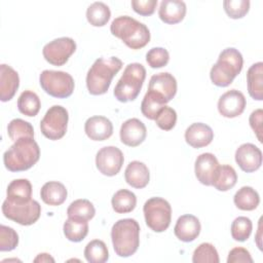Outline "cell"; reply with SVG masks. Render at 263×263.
I'll return each mask as SVG.
<instances>
[{
    "label": "cell",
    "mask_w": 263,
    "mask_h": 263,
    "mask_svg": "<svg viewBox=\"0 0 263 263\" xmlns=\"http://www.w3.org/2000/svg\"><path fill=\"white\" fill-rule=\"evenodd\" d=\"M146 78V69L140 63L128 64L116 86L114 87V97L121 103L130 102L139 96Z\"/></svg>",
    "instance_id": "8992f818"
},
{
    "label": "cell",
    "mask_w": 263,
    "mask_h": 263,
    "mask_svg": "<svg viewBox=\"0 0 263 263\" xmlns=\"http://www.w3.org/2000/svg\"><path fill=\"white\" fill-rule=\"evenodd\" d=\"M120 141L129 147H137L144 142L147 136L145 124L138 118L125 120L120 127Z\"/></svg>",
    "instance_id": "2e32d148"
},
{
    "label": "cell",
    "mask_w": 263,
    "mask_h": 263,
    "mask_svg": "<svg viewBox=\"0 0 263 263\" xmlns=\"http://www.w3.org/2000/svg\"><path fill=\"white\" fill-rule=\"evenodd\" d=\"M40 158V148L34 138L16 140L3 154V162L9 172H24L31 168Z\"/></svg>",
    "instance_id": "6da1fadb"
},
{
    "label": "cell",
    "mask_w": 263,
    "mask_h": 263,
    "mask_svg": "<svg viewBox=\"0 0 263 263\" xmlns=\"http://www.w3.org/2000/svg\"><path fill=\"white\" fill-rule=\"evenodd\" d=\"M84 257L90 263H104L109 259V252L106 243L101 239L89 241L84 249Z\"/></svg>",
    "instance_id": "836d02e7"
},
{
    "label": "cell",
    "mask_w": 263,
    "mask_h": 263,
    "mask_svg": "<svg viewBox=\"0 0 263 263\" xmlns=\"http://www.w3.org/2000/svg\"><path fill=\"white\" fill-rule=\"evenodd\" d=\"M235 161L241 171L253 173L262 164V152L256 145L245 143L236 149Z\"/></svg>",
    "instance_id": "5bb4252c"
},
{
    "label": "cell",
    "mask_w": 263,
    "mask_h": 263,
    "mask_svg": "<svg viewBox=\"0 0 263 263\" xmlns=\"http://www.w3.org/2000/svg\"><path fill=\"white\" fill-rule=\"evenodd\" d=\"M247 105L243 93L237 89H230L223 93L218 101V111L226 118H234L242 114Z\"/></svg>",
    "instance_id": "4fadbf2b"
},
{
    "label": "cell",
    "mask_w": 263,
    "mask_h": 263,
    "mask_svg": "<svg viewBox=\"0 0 263 263\" xmlns=\"http://www.w3.org/2000/svg\"><path fill=\"white\" fill-rule=\"evenodd\" d=\"M165 104L166 103L161 98L148 90L141 103V112L146 118L154 120L160 109L164 107Z\"/></svg>",
    "instance_id": "e575fe53"
},
{
    "label": "cell",
    "mask_w": 263,
    "mask_h": 263,
    "mask_svg": "<svg viewBox=\"0 0 263 263\" xmlns=\"http://www.w3.org/2000/svg\"><path fill=\"white\" fill-rule=\"evenodd\" d=\"M200 230L201 225L198 218L187 214L178 218L174 228V233L180 240L184 242H190L197 238Z\"/></svg>",
    "instance_id": "ac0fdd59"
},
{
    "label": "cell",
    "mask_w": 263,
    "mask_h": 263,
    "mask_svg": "<svg viewBox=\"0 0 263 263\" xmlns=\"http://www.w3.org/2000/svg\"><path fill=\"white\" fill-rule=\"evenodd\" d=\"M242 65L241 53L234 47H227L220 52L217 63L212 67L210 78L216 86L226 87L240 73Z\"/></svg>",
    "instance_id": "5b68a950"
},
{
    "label": "cell",
    "mask_w": 263,
    "mask_h": 263,
    "mask_svg": "<svg viewBox=\"0 0 263 263\" xmlns=\"http://www.w3.org/2000/svg\"><path fill=\"white\" fill-rule=\"evenodd\" d=\"M7 134L15 142L21 138H34V128L30 122L21 118H14L7 125Z\"/></svg>",
    "instance_id": "d590c367"
},
{
    "label": "cell",
    "mask_w": 263,
    "mask_h": 263,
    "mask_svg": "<svg viewBox=\"0 0 263 263\" xmlns=\"http://www.w3.org/2000/svg\"><path fill=\"white\" fill-rule=\"evenodd\" d=\"M39 83L42 89L49 96L58 99H66L73 93L74 79L64 71L44 70L39 76Z\"/></svg>",
    "instance_id": "ba28073f"
},
{
    "label": "cell",
    "mask_w": 263,
    "mask_h": 263,
    "mask_svg": "<svg viewBox=\"0 0 263 263\" xmlns=\"http://www.w3.org/2000/svg\"><path fill=\"white\" fill-rule=\"evenodd\" d=\"M84 132L92 141H105L113 134V124L105 116H91L84 123Z\"/></svg>",
    "instance_id": "d6986e66"
},
{
    "label": "cell",
    "mask_w": 263,
    "mask_h": 263,
    "mask_svg": "<svg viewBox=\"0 0 263 263\" xmlns=\"http://www.w3.org/2000/svg\"><path fill=\"white\" fill-rule=\"evenodd\" d=\"M76 50V42L70 37H60L46 43L42 49L45 61L53 66L65 65Z\"/></svg>",
    "instance_id": "8fae6325"
},
{
    "label": "cell",
    "mask_w": 263,
    "mask_h": 263,
    "mask_svg": "<svg viewBox=\"0 0 263 263\" xmlns=\"http://www.w3.org/2000/svg\"><path fill=\"white\" fill-rule=\"evenodd\" d=\"M96 209L88 199H76L67 209L68 218L89 221L95 217Z\"/></svg>",
    "instance_id": "1f68e13d"
},
{
    "label": "cell",
    "mask_w": 263,
    "mask_h": 263,
    "mask_svg": "<svg viewBox=\"0 0 263 263\" xmlns=\"http://www.w3.org/2000/svg\"><path fill=\"white\" fill-rule=\"evenodd\" d=\"M123 161V153L115 146L103 147L96 155L97 168L101 174L108 177L117 175L122 167Z\"/></svg>",
    "instance_id": "7c38bea8"
},
{
    "label": "cell",
    "mask_w": 263,
    "mask_h": 263,
    "mask_svg": "<svg viewBox=\"0 0 263 263\" xmlns=\"http://www.w3.org/2000/svg\"><path fill=\"white\" fill-rule=\"evenodd\" d=\"M214 132L205 123L195 122L189 125L185 130V141L193 148H202L212 143Z\"/></svg>",
    "instance_id": "ffe728a7"
},
{
    "label": "cell",
    "mask_w": 263,
    "mask_h": 263,
    "mask_svg": "<svg viewBox=\"0 0 263 263\" xmlns=\"http://www.w3.org/2000/svg\"><path fill=\"white\" fill-rule=\"evenodd\" d=\"M186 14V4L180 0H162L159 5V18L168 25H175L183 21Z\"/></svg>",
    "instance_id": "7402d4cb"
},
{
    "label": "cell",
    "mask_w": 263,
    "mask_h": 263,
    "mask_svg": "<svg viewBox=\"0 0 263 263\" xmlns=\"http://www.w3.org/2000/svg\"><path fill=\"white\" fill-rule=\"evenodd\" d=\"M143 212L147 226L154 232H163L168 228L172 220V206L164 198H149L144 203Z\"/></svg>",
    "instance_id": "52a82bcc"
},
{
    "label": "cell",
    "mask_w": 263,
    "mask_h": 263,
    "mask_svg": "<svg viewBox=\"0 0 263 263\" xmlns=\"http://www.w3.org/2000/svg\"><path fill=\"white\" fill-rule=\"evenodd\" d=\"M219 165L218 159L213 153H201L197 156L194 164V172L197 180L205 186H212Z\"/></svg>",
    "instance_id": "e0dca14e"
},
{
    "label": "cell",
    "mask_w": 263,
    "mask_h": 263,
    "mask_svg": "<svg viewBox=\"0 0 263 263\" xmlns=\"http://www.w3.org/2000/svg\"><path fill=\"white\" fill-rule=\"evenodd\" d=\"M111 239L113 249L119 257L134 255L140 245V225L132 218L120 219L112 226Z\"/></svg>",
    "instance_id": "277c9868"
},
{
    "label": "cell",
    "mask_w": 263,
    "mask_h": 263,
    "mask_svg": "<svg viewBox=\"0 0 263 263\" xmlns=\"http://www.w3.org/2000/svg\"><path fill=\"white\" fill-rule=\"evenodd\" d=\"M126 183L137 189L146 187L150 180V173L144 162L134 160L129 162L124 172Z\"/></svg>",
    "instance_id": "603a6c76"
},
{
    "label": "cell",
    "mask_w": 263,
    "mask_h": 263,
    "mask_svg": "<svg viewBox=\"0 0 263 263\" xmlns=\"http://www.w3.org/2000/svg\"><path fill=\"white\" fill-rule=\"evenodd\" d=\"M113 36L132 49H141L150 41V31L148 27L128 15H121L114 18L110 26Z\"/></svg>",
    "instance_id": "3957f363"
},
{
    "label": "cell",
    "mask_w": 263,
    "mask_h": 263,
    "mask_svg": "<svg viewBox=\"0 0 263 263\" xmlns=\"http://www.w3.org/2000/svg\"><path fill=\"white\" fill-rule=\"evenodd\" d=\"M69 114L65 107L53 105L50 107L40 121V129L42 135L51 140L62 139L67 132Z\"/></svg>",
    "instance_id": "9c48e42d"
},
{
    "label": "cell",
    "mask_w": 263,
    "mask_h": 263,
    "mask_svg": "<svg viewBox=\"0 0 263 263\" xmlns=\"http://www.w3.org/2000/svg\"><path fill=\"white\" fill-rule=\"evenodd\" d=\"M2 213L5 218L23 226L37 222L41 215V205L35 199L24 203H13L5 199L2 203Z\"/></svg>",
    "instance_id": "30bf717a"
},
{
    "label": "cell",
    "mask_w": 263,
    "mask_h": 263,
    "mask_svg": "<svg viewBox=\"0 0 263 263\" xmlns=\"http://www.w3.org/2000/svg\"><path fill=\"white\" fill-rule=\"evenodd\" d=\"M41 107V102L36 92L32 90H25L17 99L18 111L29 117H34L38 114Z\"/></svg>",
    "instance_id": "4dcf8cb0"
},
{
    "label": "cell",
    "mask_w": 263,
    "mask_h": 263,
    "mask_svg": "<svg viewBox=\"0 0 263 263\" xmlns=\"http://www.w3.org/2000/svg\"><path fill=\"white\" fill-rule=\"evenodd\" d=\"M262 117H263V111L262 109H257L253 111L250 115L249 122L254 130L255 135L257 136V139L260 143H262Z\"/></svg>",
    "instance_id": "f6af8a7d"
},
{
    "label": "cell",
    "mask_w": 263,
    "mask_h": 263,
    "mask_svg": "<svg viewBox=\"0 0 263 263\" xmlns=\"http://www.w3.org/2000/svg\"><path fill=\"white\" fill-rule=\"evenodd\" d=\"M193 263H219V254L216 248L210 242L200 243L193 252Z\"/></svg>",
    "instance_id": "8d00e7d4"
},
{
    "label": "cell",
    "mask_w": 263,
    "mask_h": 263,
    "mask_svg": "<svg viewBox=\"0 0 263 263\" xmlns=\"http://www.w3.org/2000/svg\"><path fill=\"white\" fill-rule=\"evenodd\" d=\"M157 6V0H133L132 7L140 15L148 16L154 13Z\"/></svg>",
    "instance_id": "7bdbcfd3"
},
{
    "label": "cell",
    "mask_w": 263,
    "mask_h": 263,
    "mask_svg": "<svg viewBox=\"0 0 263 263\" xmlns=\"http://www.w3.org/2000/svg\"><path fill=\"white\" fill-rule=\"evenodd\" d=\"M111 11L103 2H93L86 9L87 22L93 27H103L110 20Z\"/></svg>",
    "instance_id": "d6a6232c"
},
{
    "label": "cell",
    "mask_w": 263,
    "mask_h": 263,
    "mask_svg": "<svg viewBox=\"0 0 263 263\" xmlns=\"http://www.w3.org/2000/svg\"><path fill=\"white\" fill-rule=\"evenodd\" d=\"M234 204L241 211H254L260 203V196L258 192L251 186H243L233 197Z\"/></svg>",
    "instance_id": "4316f807"
},
{
    "label": "cell",
    "mask_w": 263,
    "mask_h": 263,
    "mask_svg": "<svg viewBox=\"0 0 263 263\" xmlns=\"http://www.w3.org/2000/svg\"><path fill=\"white\" fill-rule=\"evenodd\" d=\"M168 61L170 53L163 47H153L146 53V62L153 69H158L166 66Z\"/></svg>",
    "instance_id": "b9f144b4"
},
{
    "label": "cell",
    "mask_w": 263,
    "mask_h": 263,
    "mask_svg": "<svg viewBox=\"0 0 263 263\" xmlns=\"http://www.w3.org/2000/svg\"><path fill=\"white\" fill-rule=\"evenodd\" d=\"M6 199L13 203H24L32 199V185L28 179H15L9 183Z\"/></svg>",
    "instance_id": "d4e9b609"
},
{
    "label": "cell",
    "mask_w": 263,
    "mask_h": 263,
    "mask_svg": "<svg viewBox=\"0 0 263 263\" xmlns=\"http://www.w3.org/2000/svg\"><path fill=\"white\" fill-rule=\"evenodd\" d=\"M34 262H54V259L47 253H41L34 259Z\"/></svg>",
    "instance_id": "bcb514c9"
},
{
    "label": "cell",
    "mask_w": 263,
    "mask_h": 263,
    "mask_svg": "<svg viewBox=\"0 0 263 263\" xmlns=\"http://www.w3.org/2000/svg\"><path fill=\"white\" fill-rule=\"evenodd\" d=\"M63 229L68 240L79 242L83 240L88 233V223L87 221L68 218L64 223Z\"/></svg>",
    "instance_id": "f546056e"
},
{
    "label": "cell",
    "mask_w": 263,
    "mask_h": 263,
    "mask_svg": "<svg viewBox=\"0 0 263 263\" xmlns=\"http://www.w3.org/2000/svg\"><path fill=\"white\" fill-rule=\"evenodd\" d=\"M155 123L162 130H171L174 128L177 122V112L175 109L164 106L160 109L155 117Z\"/></svg>",
    "instance_id": "ab89813d"
},
{
    "label": "cell",
    "mask_w": 263,
    "mask_h": 263,
    "mask_svg": "<svg viewBox=\"0 0 263 263\" xmlns=\"http://www.w3.org/2000/svg\"><path fill=\"white\" fill-rule=\"evenodd\" d=\"M253 229V224L250 218L237 217L233 220L231 224V236L236 241H246Z\"/></svg>",
    "instance_id": "74e56055"
},
{
    "label": "cell",
    "mask_w": 263,
    "mask_h": 263,
    "mask_svg": "<svg viewBox=\"0 0 263 263\" xmlns=\"http://www.w3.org/2000/svg\"><path fill=\"white\" fill-rule=\"evenodd\" d=\"M237 182V175L235 170L228 164L219 165L215 174L212 186L219 191H228L233 188Z\"/></svg>",
    "instance_id": "83f0119b"
},
{
    "label": "cell",
    "mask_w": 263,
    "mask_h": 263,
    "mask_svg": "<svg viewBox=\"0 0 263 263\" xmlns=\"http://www.w3.org/2000/svg\"><path fill=\"white\" fill-rule=\"evenodd\" d=\"M227 262L228 263H239V262L253 263V258L247 249L241 247H236L229 252L227 257Z\"/></svg>",
    "instance_id": "ee69618b"
},
{
    "label": "cell",
    "mask_w": 263,
    "mask_h": 263,
    "mask_svg": "<svg viewBox=\"0 0 263 263\" xmlns=\"http://www.w3.org/2000/svg\"><path fill=\"white\" fill-rule=\"evenodd\" d=\"M248 91L252 99L256 101L263 100V63L253 64L247 72Z\"/></svg>",
    "instance_id": "484cf974"
},
{
    "label": "cell",
    "mask_w": 263,
    "mask_h": 263,
    "mask_svg": "<svg viewBox=\"0 0 263 263\" xmlns=\"http://www.w3.org/2000/svg\"><path fill=\"white\" fill-rule=\"evenodd\" d=\"M148 90L168 103L177 93V80L168 72H161L150 78Z\"/></svg>",
    "instance_id": "9a60e30c"
},
{
    "label": "cell",
    "mask_w": 263,
    "mask_h": 263,
    "mask_svg": "<svg viewBox=\"0 0 263 263\" xmlns=\"http://www.w3.org/2000/svg\"><path fill=\"white\" fill-rule=\"evenodd\" d=\"M18 245V235L16 231L8 226H0V251L9 252Z\"/></svg>",
    "instance_id": "60d3db41"
},
{
    "label": "cell",
    "mask_w": 263,
    "mask_h": 263,
    "mask_svg": "<svg viewBox=\"0 0 263 263\" xmlns=\"http://www.w3.org/2000/svg\"><path fill=\"white\" fill-rule=\"evenodd\" d=\"M113 210L118 214H126L134 211L137 205L136 194L127 189H120L111 199Z\"/></svg>",
    "instance_id": "f1b7e54d"
},
{
    "label": "cell",
    "mask_w": 263,
    "mask_h": 263,
    "mask_svg": "<svg viewBox=\"0 0 263 263\" xmlns=\"http://www.w3.org/2000/svg\"><path fill=\"white\" fill-rule=\"evenodd\" d=\"M261 220H262V218L259 220V227H258V234H257V236H256V242H257V246L259 247V249L260 250H262V247H261V241H260V234H261Z\"/></svg>",
    "instance_id": "7dc6e473"
},
{
    "label": "cell",
    "mask_w": 263,
    "mask_h": 263,
    "mask_svg": "<svg viewBox=\"0 0 263 263\" xmlns=\"http://www.w3.org/2000/svg\"><path fill=\"white\" fill-rule=\"evenodd\" d=\"M67 189L65 185L58 181H49L45 183L41 190L40 196L44 203L52 206L61 205L67 199Z\"/></svg>",
    "instance_id": "cb8c5ba5"
},
{
    "label": "cell",
    "mask_w": 263,
    "mask_h": 263,
    "mask_svg": "<svg viewBox=\"0 0 263 263\" xmlns=\"http://www.w3.org/2000/svg\"><path fill=\"white\" fill-rule=\"evenodd\" d=\"M122 68V61L117 57L99 58L86 75V87L90 95L101 96L108 91L113 77Z\"/></svg>",
    "instance_id": "7a4b0ae2"
},
{
    "label": "cell",
    "mask_w": 263,
    "mask_h": 263,
    "mask_svg": "<svg viewBox=\"0 0 263 263\" xmlns=\"http://www.w3.org/2000/svg\"><path fill=\"white\" fill-rule=\"evenodd\" d=\"M250 4L249 0H225L223 2L225 12L234 20L243 17L249 12Z\"/></svg>",
    "instance_id": "f35d334b"
},
{
    "label": "cell",
    "mask_w": 263,
    "mask_h": 263,
    "mask_svg": "<svg viewBox=\"0 0 263 263\" xmlns=\"http://www.w3.org/2000/svg\"><path fill=\"white\" fill-rule=\"evenodd\" d=\"M20 86L17 72L6 64L0 65V99L2 102L10 101Z\"/></svg>",
    "instance_id": "44dd1931"
}]
</instances>
